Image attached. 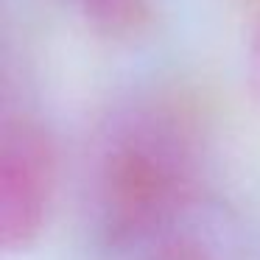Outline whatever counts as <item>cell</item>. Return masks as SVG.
I'll return each mask as SVG.
<instances>
[{
  "instance_id": "6da1fadb",
  "label": "cell",
  "mask_w": 260,
  "mask_h": 260,
  "mask_svg": "<svg viewBox=\"0 0 260 260\" xmlns=\"http://www.w3.org/2000/svg\"><path fill=\"white\" fill-rule=\"evenodd\" d=\"M87 190L98 232L126 254L210 204L196 135L162 104H129L101 126Z\"/></svg>"
},
{
  "instance_id": "7a4b0ae2",
  "label": "cell",
  "mask_w": 260,
  "mask_h": 260,
  "mask_svg": "<svg viewBox=\"0 0 260 260\" xmlns=\"http://www.w3.org/2000/svg\"><path fill=\"white\" fill-rule=\"evenodd\" d=\"M56 196V154L34 123L3 132L0 148V243L9 254L34 246Z\"/></svg>"
},
{
  "instance_id": "3957f363",
  "label": "cell",
  "mask_w": 260,
  "mask_h": 260,
  "mask_svg": "<svg viewBox=\"0 0 260 260\" xmlns=\"http://www.w3.org/2000/svg\"><path fill=\"white\" fill-rule=\"evenodd\" d=\"M87 25L109 37L135 34L148 17V0H68Z\"/></svg>"
},
{
  "instance_id": "277c9868",
  "label": "cell",
  "mask_w": 260,
  "mask_h": 260,
  "mask_svg": "<svg viewBox=\"0 0 260 260\" xmlns=\"http://www.w3.org/2000/svg\"><path fill=\"white\" fill-rule=\"evenodd\" d=\"M246 76L249 84H252L254 95L260 98V25L252 34V42H249V53H246Z\"/></svg>"
}]
</instances>
